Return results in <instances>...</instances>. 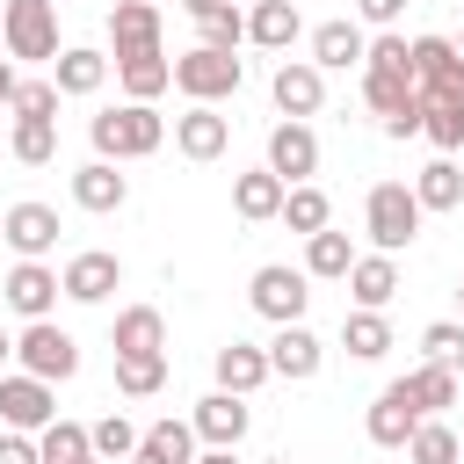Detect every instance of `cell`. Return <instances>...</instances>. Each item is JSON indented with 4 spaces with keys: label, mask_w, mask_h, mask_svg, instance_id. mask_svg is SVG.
I'll use <instances>...</instances> for the list:
<instances>
[{
    "label": "cell",
    "mask_w": 464,
    "mask_h": 464,
    "mask_svg": "<svg viewBox=\"0 0 464 464\" xmlns=\"http://www.w3.org/2000/svg\"><path fill=\"white\" fill-rule=\"evenodd\" d=\"M87 138H94V160H152L167 145V116L152 102H123V109H102L87 116Z\"/></svg>",
    "instance_id": "6da1fadb"
},
{
    "label": "cell",
    "mask_w": 464,
    "mask_h": 464,
    "mask_svg": "<svg viewBox=\"0 0 464 464\" xmlns=\"http://www.w3.org/2000/svg\"><path fill=\"white\" fill-rule=\"evenodd\" d=\"M420 203H413V188L406 181H370V196H362V232H370V246L377 254H406L413 239H420Z\"/></svg>",
    "instance_id": "7a4b0ae2"
},
{
    "label": "cell",
    "mask_w": 464,
    "mask_h": 464,
    "mask_svg": "<svg viewBox=\"0 0 464 464\" xmlns=\"http://www.w3.org/2000/svg\"><path fill=\"white\" fill-rule=\"evenodd\" d=\"M0 44L22 65H51L58 58V0H7L0 7Z\"/></svg>",
    "instance_id": "3957f363"
},
{
    "label": "cell",
    "mask_w": 464,
    "mask_h": 464,
    "mask_svg": "<svg viewBox=\"0 0 464 464\" xmlns=\"http://www.w3.org/2000/svg\"><path fill=\"white\" fill-rule=\"evenodd\" d=\"M14 362H22L29 377H44V384H65V377H80V341H72L58 319H22Z\"/></svg>",
    "instance_id": "277c9868"
},
{
    "label": "cell",
    "mask_w": 464,
    "mask_h": 464,
    "mask_svg": "<svg viewBox=\"0 0 464 464\" xmlns=\"http://www.w3.org/2000/svg\"><path fill=\"white\" fill-rule=\"evenodd\" d=\"M239 80H246V65H239L232 51L196 44V51H181V58H174V87H181L188 102H225V94H239Z\"/></svg>",
    "instance_id": "5b68a950"
},
{
    "label": "cell",
    "mask_w": 464,
    "mask_h": 464,
    "mask_svg": "<svg viewBox=\"0 0 464 464\" xmlns=\"http://www.w3.org/2000/svg\"><path fill=\"white\" fill-rule=\"evenodd\" d=\"M246 304H254L268 326H290V319H304V304H312V276H304V268H283V261H268V268H254V283H246Z\"/></svg>",
    "instance_id": "8992f818"
},
{
    "label": "cell",
    "mask_w": 464,
    "mask_h": 464,
    "mask_svg": "<svg viewBox=\"0 0 464 464\" xmlns=\"http://www.w3.org/2000/svg\"><path fill=\"white\" fill-rule=\"evenodd\" d=\"M58 420V392L29 370H7L0 377V428H22V435H44Z\"/></svg>",
    "instance_id": "52a82bcc"
},
{
    "label": "cell",
    "mask_w": 464,
    "mask_h": 464,
    "mask_svg": "<svg viewBox=\"0 0 464 464\" xmlns=\"http://www.w3.org/2000/svg\"><path fill=\"white\" fill-rule=\"evenodd\" d=\"M428 413H420V399H413V384L399 377V384H384L377 399H370V413H362V435L377 442V450H406V435L420 428Z\"/></svg>",
    "instance_id": "ba28073f"
},
{
    "label": "cell",
    "mask_w": 464,
    "mask_h": 464,
    "mask_svg": "<svg viewBox=\"0 0 464 464\" xmlns=\"http://www.w3.org/2000/svg\"><path fill=\"white\" fill-rule=\"evenodd\" d=\"M188 428H196V442H203V450H239V442H246V428H254V413H246V399H239V392H225V384H218V392H203V399H196Z\"/></svg>",
    "instance_id": "9c48e42d"
},
{
    "label": "cell",
    "mask_w": 464,
    "mask_h": 464,
    "mask_svg": "<svg viewBox=\"0 0 464 464\" xmlns=\"http://www.w3.org/2000/svg\"><path fill=\"white\" fill-rule=\"evenodd\" d=\"M283 188H297V181H312L319 174V138H312V123H297V116H283L276 130H268V160H261Z\"/></svg>",
    "instance_id": "30bf717a"
},
{
    "label": "cell",
    "mask_w": 464,
    "mask_h": 464,
    "mask_svg": "<svg viewBox=\"0 0 464 464\" xmlns=\"http://www.w3.org/2000/svg\"><path fill=\"white\" fill-rule=\"evenodd\" d=\"M58 268H44V261H14L7 276H0V304L14 312V319H51L58 312Z\"/></svg>",
    "instance_id": "8fae6325"
},
{
    "label": "cell",
    "mask_w": 464,
    "mask_h": 464,
    "mask_svg": "<svg viewBox=\"0 0 464 464\" xmlns=\"http://www.w3.org/2000/svg\"><path fill=\"white\" fill-rule=\"evenodd\" d=\"M413 87L464 102V51H457L450 36H413Z\"/></svg>",
    "instance_id": "7c38bea8"
},
{
    "label": "cell",
    "mask_w": 464,
    "mask_h": 464,
    "mask_svg": "<svg viewBox=\"0 0 464 464\" xmlns=\"http://www.w3.org/2000/svg\"><path fill=\"white\" fill-rule=\"evenodd\" d=\"M0 239L22 254V261H44L58 246V210L51 203H7L0 210Z\"/></svg>",
    "instance_id": "4fadbf2b"
},
{
    "label": "cell",
    "mask_w": 464,
    "mask_h": 464,
    "mask_svg": "<svg viewBox=\"0 0 464 464\" xmlns=\"http://www.w3.org/2000/svg\"><path fill=\"white\" fill-rule=\"evenodd\" d=\"M268 94H276V109L283 116H319V102H326V72L312 65V58H283L276 65V80H268Z\"/></svg>",
    "instance_id": "5bb4252c"
},
{
    "label": "cell",
    "mask_w": 464,
    "mask_h": 464,
    "mask_svg": "<svg viewBox=\"0 0 464 464\" xmlns=\"http://www.w3.org/2000/svg\"><path fill=\"white\" fill-rule=\"evenodd\" d=\"M232 145V116H218V102H188V116H174V152L181 160H218Z\"/></svg>",
    "instance_id": "9a60e30c"
},
{
    "label": "cell",
    "mask_w": 464,
    "mask_h": 464,
    "mask_svg": "<svg viewBox=\"0 0 464 464\" xmlns=\"http://www.w3.org/2000/svg\"><path fill=\"white\" fill-rule=\"evenodd\" d=\"M116 283H123V261H116V254H102V246H87V254H72V261L58 268V290H65L72 304H102Z\"/></svg>",
    "instance_id": "2e32d148"
},
{
    "label": "cell",
    "mask_w": 464,
    "mask_h": 464,
    "mask_svg": "<svg viewBox=\"0 0 464 464\" xmlns=\"http://www.w3.org/2000/svg\"><path fill=\"white\" fill-rule=\"evenodd\" d=\"M319 362H326V341H319V334H312L304 319L276 326V341H268V370H276V377L304 384V377H319Z\"/></svg>",
    "instance_id": "e0dca14e"
},
{
    "label": "cell",
    "mask_w": 464,
    "mask_h": 464,
    "mask_svg": "<svg viewBox=\"0 0 464 464\" xmlns=\"http://www.w3.org/2000/svg\"><path fill=\"white\" fill-rule=\"evenodd\" d=\"M109 51L116 58L160 51V0H116L109 7Z\"/></svg>",
    "instance_id": "ac0fdd59"
},
{
    "label": "cell",
    "mask_w": 464,
    "mask_h": 464,
    "mask_svg": "<svg viewBox=\"0 0 464 464\" xmlns=\"http://www.w3.org/2000/svg\"><path fill=\"white\" fill-rule=\"evenodd\" d=\"M72 203L109 218V210L130 203V174H116V160H87V167H72Z\"/></svg>",
    "instance_id": "d6986e66"
},
{
    "label": "cell",
    "mask_w": 464,
    "mask_h": 464,
    "mask_svg": "<svg viewBox=\"0 0 464 464\" xmlns=\"http://www.w3.org/2000/svg\"><path fill=\"white\" fill-rule=\"evenodd\" d=\"M362 51H370V36H362V22H348V14H334V22L312 29V65H319V72H348V65H362Z\"/></svg>",
    "instance_id": "ffe728a7"
},
{
    "label": "cell",
    "mask_w": 464,
    "mask_h": 464,
    "mask_svg": "<svg viewBox=\"0 0 464 464\" xmlns=\"http://www.w3.org/2000/svg\"><path fill=\"white\" fill-rule=\"evenodd\" d=\"M341 283H348V297H355L362 312H384V304L399 297V261H392V254H355Z\"/></svg>",
    "instance_id": "44dd1931"
},
{
    "label": "cell",
    "mask_w": 464,
    "mask_h": 464,
    "mask_svg": "<svg viewBox=\"0 0 464 464\" xmlns=\"http://www.w3.org/2000/svg\"><path fill=\"white\" fill-rule=\"evenodd\" d=\"M297 36H304L297 0H246V44H261V51H290Z\"/></svg>",
    "instance_id": "7402d4cb"
},
{
    "label": "cell",
    "mask_w": 464,
    "mask_h": 464,
    "mask_svg": "<svg viewBox=\"0 0 464 464\" xmlns=\"http://www.w3.org/2000/svg\"><path fill=\"white\" fill-rule=\"evenodd\" d=\"M109 341H116V355H167V319H160V304H123L116 326H109Z\"/></svg>",
    "instance_id": "603a6c76"
},
{
    "label": "cell",
    "mask_w": 464,
    "mask_h": 464,
    "mask_svg": "<svg viewBox=\"0 0 464 464\" xmlns=\"http://www.w3.org/2000/svg\"><path fill=\"white\" fill-rule=\"evenodd\" d=\"M51 80H58V94H102V80H109V58L94 51V44H65L58 58H51Z\"/></svg>",
    "instance_id": "cb8c5ba5"
},
{
    "label": "cell",
    "mask_w": 464,
    "mask_h": 464,
    "mask_svg": "<svg viewBox=\"0 0 464 464\" xmlns=\"http://www.w3.org/2000/svg\"><path fill=\"white\" fill-rule=\"evenodd\" d=\"M268 377H276V370H268V348H254V341H225V348H218V384H225V392L254 399Z\"/></svg>",
    "instance_id": "d4e9b609"
},
{
    "label": "cell",
    "mask_w": 464,
    "mask_h": 464,
    "mask_svg": "<svg viewBox=\"0 0 464 464\" xmlns=\"http://www.w3.org/2000/svg\"><path fill=\"white\" fill-rule=\"evenodd\" d=\"M109 65H116V80H123L130 102H160L174 87V58L167 51H138V58H109Z\"/></svg>",
    "instance_id": "484cf974"
},
{
    "label": "cell",
    "mask_w": 464,
    "mask_h": 464,
    "mask_svg": "<svg viewBox=\"0 0 464 464\" xmlns=\"http://www.w3.org/2000/svg\"><path fill=\"white\" fill-rule=\"evenodd\" d=\"M188 457H196V428L174 420V413L152 420V428L138 435V450H130V464H188Z\"/></svg>",
    "instance_id": "4316f807"
},
{
    "label": "cell",
    "mask_w": 464,
    "mask_h": 464,
    "mask_svg": "<svg viewBox=\"0 0 464 464\" xmlns=\"http://www.w3.org/2000/svg\"><path fill=\"white\" fill-rule=\"evenodd\" d=\"M406 188H413V203H420V210H457V203H464V174H457V160H450V152H442V160H428Z\"/></svg>",
    "instance_id": "83f0119b"
},
{
    "label": "cell",
    "mask_w": 464,
    "mask_h": 464,
    "mask_svg": "<svg viewBox=\"0 0 464 464\" xmlns=\"http://www.w3.org/2000/svg\"><path fill=\"white\" fill-rule=\"evenodd\" d=\"M341 348H348L355 362H384V355H392V319H384V312H362V304H355V312L341 319Z\"/></svg>",
    "instance_id": "f1b7e54d"
},
{
    "label": "cell",
    "mask_w": 464,
    "mask_h": 464,
    "mask_svg": "<svg viewBox=\"0 0 464 464\" xmlns=\"http://www.w3.org/2000/svg\"><path fill=\"white\" fill-rule=\"evenodd\" d=\"M7 160H22V167H51V160H58V123H51V116H14V130H7Z\"/></svg>",
    "instance_id": "f546056e"
},
{
    "label": "cell",
    "mask_w": 464,
    "mask_h": 464,
    "mask_svg": "<svg viewBox=\"0 0 464 464\" xmlns=\"http://www.w3.org/2000/svg\"><path fill=\"white\" fill-rule=\"evenodd\" d=\"M232 210H239L246 225H268V218L283 210V181H276L268 167H254V174H239V181H232Z\"/></svg>",
    "instance_id": "4dcf8cb0"
},
{
    "label": "cell",
    "mask_w": 464,
    "mask_h": 464,
    "mask_svg": "<svg viewBox=\"0 0 464 464\" xmlns=\"http://www.w3.org/2000/svg\"><path fill=\"white\" fill-rule=\"evenodd\" d=\"M188 22H196V36H203L210 51H239V44H246V7H239V0H210V7L188 14Z\"/></svg>",
    "instance_id": "1f68e13d"
},
{
    "label": "cell",
    "mask_w": 464,
    "mask_h": 464,
    "mask_svg": "<svg viewBox=\"0 0 464 464\" xmlns=\"http://www.w3.org/2000/svg\"><path fill=\"white\" fill-rule=\"evenodd\" d=\"M276 218H283L290 232H304V239H312V232H326V225H334V203H326V188L297 181V188H283V210H276Z\"/></svg>",
    "instance_id": "d6a6232c"
},
{
    "label": "cell",
    "mask_w": 464,
    "mask_h": 464,
    "mask_svg": "<svg viewBox=\"0 0 464 464\" xmlns=\"http://www.w3.org/2000/svg\"><path fill=\"white\" fill-rule=\"evenodd\" d=\"M420 138H428L435 152H457V145H464V102H450V94H420Z\"/></svg>",
    "instance_id": "836d02e7"
},
{
    "label": "cell",
    "mask_w": 464,
    "mask_h": 464,
    "mask_svg": "<svg viewBox=\"0 0 464 464\" xmlns=\"http://www.w3.org/2000/svg\"><path fill=\"white\" fill-rule=\"evenodd\" d=\"M348 261H355V246H348V232H312L304 239V276H319V283H341L348 276Z\"/></svg>",
    "instance_id": "e575fe53"
},
{
    "label": "cell",
    "mask_w": 464,
    "mask_h": 464,
    "mask_svg": "<svg viewBox=\"0 0 464 464\" xmlns=\"http://www.w3.org/2000/svg\"><path fill=\"white\" fill-rule=\"evenodd\" d=\"M457 457H464V442L450 435V420H442V413H428V420L406 435V464H457Z\"/></svg>",
    "instance_id": "d590c367"
},
{
    "label": "cell",
    "mask_w": 464,
    "mask_h": 464,
    "mask_svg": "<svg viewBox=\"0 0 464 464\" xmlns=\"http://www.w3.org/2000/svg\"><path fill=\"white\" fill-rule=\"evenodd\" d=\"M406 384H413V399H420V413H450V406L464 399V384H457V370H442V362H420V370H406Z\"/></svg>",
    "instance_id": "8d00e7d4"
},
{
    "label": "cell",
    "mask_w": 464,
    "mask_h": 464,
    "mask_svg": "<svg viewBox=\"0 0 464 464\" xmlns=\"http://www.w3.org/2000/svg\"><path fill=\"white\" fill-rule=\"evenodd\" d=\"M36 450H44V464H102L80 420H51V428L36 435Z\"/></svg>",
    "instance_id": "74e56055"
},
{
    "label": "cell",
    "mask_w": 464,
    "mask_h": 464,
    "mask_svg": "<svg viewBox=\"0 0 464 464\" xmlns=\"http://www.w3.org/2000/svg\"><path fill=\"white\" fill-rule=\"evenodd\" d=\"M355 72H362V102L377 109V123H384L392 109H406V102L420 94V87H413L406 72H377V65H355Z\"/></svg>",
    "instance_id": "f35d334b"
},
{
    "label": "cell",
    "mask_w": 464,
    "mask_h": 464,
    "mask_svg": "<svg viewBox=\"0 0 464 464\" xmlns=\"http://www.w3.org/2000/svg\"><path fill=\"white\" fill-rule=\"evenodd\" d=\"M167 384V355H116V392L123 399H152Z\"/></svg>",
    "instance_id": "ab89813d"
},
{
    "label": "cell",
    "mask_w": 464,
    "mask_h": 464,
    "mask_svg": "<svg viewBox=\"0 0 464 464\" xmlns=\"http://www.w3.org/2000/svg\"><path fill=\"white\" fill-rule=\"evenodd\" d=\"M420 362H442V370H464V319H435L420 334Z\"/></svg>",
    "instance_id": "60d3db41"
},
{
    "label": "cell",
    "mask_w": 464,
    "mask_h": 464,
    "mask_svg": "<svg viewBox=\"0 0 464 464\" xmlns=\"http://www.w3.org/2000/svg\"><path fill=\"white\" fill-rule=\"evenodd\" d=\"M87 442H94V457H130V450H138V428H130L123 413H102V420L87 428Z\"/></svg>",
    "instance_id": "b9f144b4"
},
{
    "label": "cell",
    "mask_w": 464,
    "mask_h": 464,
    "mask_svg": "<svg viewBox=\"0 0 464 464\" xmlns=\"http://www.w3.org/2000/svg\"><path fill=\"white\" fill-rule=\"evenodd\" d=\"M7 109H14V116H51V123H58V80H22Z\"/></svg>",
    "instance_id": "7bdbcfd3"
},
{
    "label": "cell",
    "mask_w": 464,
    "mask_h": 464,
    "mask_svg": "<svg viewBox=\"0 0 464 464\" xmlns=\"http://www.w3.org/2000/svg\"><path fill=\"white\" fill-rule=\"evenodd\" d=\"M0 464H44L36 435H22V428H0Z\"/></svg>",
    "instance_id": "ee69618b"
},
{
    "label": "cell",
    "mask_w": 464,
    "mask_h": 464,
    "mask_svg": "<svg viewBox=\"0 0 464 464\" xmlns=\"http://www.w3.org/2000/svg\"><path fill=\"white\" fill-rule=\"evenodd\" d=\"M399 14H406V0H355V22H370V29H399Z\"/></svg>",
    "instance_id": "f6af8a7d"
},
{
    "label": "cell",
    "mask_w": 464,
    "mask_h": 464,
    "mask_svg": "<svg viewBox=\"0 0 464 464\" xmlns=\"http://www.w3.org/2000/svg\"><path fill=\"white\" fill-rule=\"evenodd\" d=\"M384 138H420V94H413L406 109H392V116H384Z\"/></svg>",
    "instance_id": "bcb514c9"
},
{
    "label": "cell",
    "mask_w": 464,
    "mask_h": 464,
    "mask_svg": "<svg viewBox=\"0 0 464 464\" xmlns=\"http://www.w3.org/2000/svg\"><path fill=\"white\" fill-rule=\"evenodd\" d=\"M14 87H22V72H14V65H7V58H0V109H7V102H14Z\"/></svg>",
    "instance_id": "7dc6e473"
},
{
    "label": "cell",
    "mask_w": 464,
    "mask_h": 464,
    "mask_svg": "<svg viewBox=\"0 0 464 464\" xmlns=\"http://www.w3.org/2000/svg\"><path fill=\"white\" fill-rule=\"evenodd\" d=\"M188 464H239L232 450H203V457H188Z\"/></svg>",
    "instance_id": "c3c4849f"
},
{
    "label": "cell",
    "mask_w": 464,
    "mask_h": 464,
    "mask_svg": "<svg viewBox=\"0 0 464 464\" xmlns=\"http://www.w3.org/2000/svg\"><path fill=\"white\" fill-rule=\"evenodd\" d=\"M7 355H14V334H7V326H0V362H7Z\"/></svg>",
    "instance_id": "681fc988"
},
{
    "label": "cell",
    "mask_w": 464,
    "mask_h": 464,
    "mask_svg": "<svg viewBox=\"0 0 464 464\" xmlns=\"http://www.w3.org/2000/svg\"><path fill=\"white\" fill-rule=\"evenodd\" d=\"M181 7H188V14H203V7H210V0H181Z\"/></svg>",
    "instance_id": "f907efd6"
},
{
    "label": "cell",
    "mask_w": 464,
    "mask_h": 464,
    "mask_svg": "<svg viewBox=\"0 0 464 464\" xmlns=\"http://www.w3.org/2000/svg\"><path fill=\"white\" fill-rule=\"evenodd\" d=\"M457 312H464V283H457Z\"/></svg>",
    "instance_id": "816d5d0a"
},
{
    "label": "cell",
    "mask_w": 464,
    "mask_h": 464,
    "mask_svg": "<svg viewBox=\"0 0 464 464\" xmlns=\"http://www.w3.org/2000/svg\"><path fill=\"white\" fill-rule=\"evenodd\" d=\"M268 464H290V457H268Z\"/></svg>",
    "instance_id": "f5cc1de1"
},
{
    "label": "cell",
    "mask_w": 464,
    "mask_h": 464,
    "mask_svg": "<svg viewBox=\"0 0 464 464\" xmlns=\"http://www.w3.org/2000/svg\"><path fill=\"white\" fill-rule=\"evenodd\" d=\"M457 464H464V457H457Z\"/></svg>",
    "instance_id": "db71d44e"
}]
</instances>
